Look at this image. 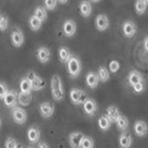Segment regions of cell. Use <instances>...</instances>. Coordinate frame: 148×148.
I'll return each instance as SVG.
<instances>
[{"label":"cell","mask_w":148,"mask_h":148,"mask_svg":"<svg viewBox=\"0 0 148 148\" xmlns=\"http://www.w3.org/2000/svg\"><path fill=\"white\" fill-rule=\"evenodd\" d=\"M51 95L54 101H61L64 99V89L61 77L58 75H54L50 81Z\"/></svg>","instance_id":"1"},{"label":"cell","mask_w":148,"mask_h":148,"mask_svg":"<svg viewBox=\"0 0 148 148\" xmlns=\"http://www.w3.org/2000/svg\"><path fill=\"white\" fill-rule=\"evenodd\" d=\"M66 64H67V71L69 73V75L72 79L77 78L80 75L82 68V62L79 59V57L75 56H72Z\"/></svg>","instance_id":"2"},{"label":"cell","mask_w":148,"mask_h":148,"mask_svg":"<svg viewBox=\"0 0 148 148\" xmlns=\"http://www.w3.org/2000/svg\"><path fill=\"white\" fill-rule=\"evenodd\" d=\"M88 95L86 94L85 91H83L81 88H73L69 91V99L70 101L75 105V106H80L84 103V101L88 99Z\"/></svg>","instance_id":"3"},{"label":"cell","mask_w":148,"mask_h":148,"mask_svg":"<svg viewBox=\"0 0 148 148\" xmlns=\"http://www.w3.org/2000/svg\"><path fill=\"white\" fill-rule=\"evenodd\" d=\"M27 77L29 78V80L31 83L32 91H40L45 88V85H46L45 81L41 76H39L37 74H36L34 72H29L28 74Z\"/></svg>","instance_id":"4"},{"label":"cell","mask_w":148,"mask_h":148,"mask_svg":"<svg viewBox=\"0 0 148 148\" xmlns=\"http://www.w3.org/2000/svg\"><path fill=\"white\" fill-rule=\"evenodd\" d=\"M11 117L13 121L19 125H23L27 121V113L25 109L21 107H14L11 108Z\"/></svg>","instance_id":"5"},{"label":"cell","mask_w":148,"mask_h":148,"mask_svg":"<svg viewBox=\"0 0 148 148\" xmlns=\"http://www.w3.org/2000/svg\"><path fill=\"white\" fill-rule=\"evenodd\" d=\"M121 30L123 36L127 38H132L137 33V25L132 20H127L122 23Z\"/></svg>","instance_id":"6"},{"label":"cell","mask_w":148,"mask_h":148,"mask_svg":"<svg viewBox=\"0 0 148 148\" xmlns=\"http://www.w3.org/2000/svg\"><path fill=\"white\" fill-rule=\"evenodd\" d=\"M95 25L97 30L103 32L109 28L110 21L107 15L105 14H99L96 16L95 19Z\"/></svg>","instance_id":"7"},{"label":"cell","mask_w":148,"mask_h":148,"mask_svg":"<svg viewBox=\"0 0 148 148\" xmlns=\"http://www.w3.org/2000/svg\"><path fill=\"white\" fill-rule=\"evenodd\" d=\"M134 131L137 137L143 138L146 137L148 134V125L144 121L138 120L134 124Z\"/></svg>","instance_id":"8"},{"label":"cell","mask_w":148,"mask_h":148,"mask_svg":"<svg viewBox=\"0 0 148 148\" xmlns=\"http://www.w3.org/2000/svg\"><path fill=\"white\" fill-rule=\"evenodd\" d=\"M83 111L88 116H94L98 109V105L95 100L92 98H88L82 104Z\"/></svg>","instance_id":"9"},{"label":"cell","mask_w":148,"mask_h":148,"mask_svg":"<svg viewBox=\"0 0 148 148\" xmlns=\"http://www.w3.org/2000/svg\"><path fill=\"white\" fill-rule=\"evenodd\" d=\"M86 135L82 132H73L69 135V144L71 148H81L82 142Z\"/></svg>","instance_id":"10"},{"label":"cell","mask_w":148,"mask_h":148,"mask_svg":"<svg viewBox=\"0 0 148 148\" xmlns=\"http://www.w3.org/2000/svg\"><path fill=\"white\" fill-rule=\"evenodd\" d=\"M39 112L42 117L49 118L54 114L55 106L49 101H43L39 105Z\"/></svg>","instance_id":"11"},{"label":"cell","mask_w":148,"mask_h":148,"mask_svg":"<svg viewBox=\"0 0 148 148\" xmlns=\"http://www.w3.org/2000/svg\"><path fill=\"white\" fill-rule=\"evenodd\" d=\"M36 58H37L38 62L42 63V64H45V63L49 62L50 58H51V52L45 46L39 47L37 49V50H36Z\"/></svg>","instance_id":"12"},{"label":"cell","mask_w":148,"mask_h":148,"mask_svg":"<svg viewBox=\"0 0 148 148\" xmlns=\"http://www.w3.org/2000/svg\"><path fill=\"white\" fill-rule=\"evenodd\" d=\"M133 137L128 131L121 132L118 138L119 147L121 148H131L133 145Z\"/></svg>","instance_id":"13"},{"label":"cell","mask_w":148,"mask_h":148,"mask_svg":"<svg viewBox=\"0 0 148 148\" xmlns=\"http://www.w3.org/2000/svg\"><path fill=\"white\" fill-rule=\"evenodd\" d=\"M76 23L72 19L66 20L62 24V30L63 34L67 37H72L76 33Z\"/></svg>","instance_id":"14"},{"label":"cell","mask_w":148,"mask_h":148,"mask_svg":"<svg viewBox=\"0 0 148 148\" xmlns=\"http://www.w3.org/2000/svg\"><path fill=\"white\" fill-rule=\"evenodd\" d=\"M10 42L15 48H20L24 42V35L20 29H15L10 33Z\"/></svg>","instance_id":"15"},{"label":"cell","mask_w":148,"mask_h":148,"mask_svg":"<svg viewBox=\"0 0 148 148\" xmlns=\"http://www.w3.org/2000/svg\"><path fill=\"white\" fill-rule=\"evenodd\" d=\"M17 93L15 90H9L4 95L3 101V104L10 108H13L17 104Z\"/></svg>","instance_id":"16"},{"label":"cell","mask_w":148,"mask_h":148,"mask_svg":"<svg viewBox=\"0 0 148 148\" xmlns=\"http://www.w3.org/2000/svg\"><path fill=\"white\" fill-rule=\"evenodd\" d=\"M85 80H86L87 86L91 89H95L100 83V79L98 77V75L96 72H94V71L88 72L86 75Z\"/></svg>","instance_id":"17"},{"label":"cell","mask_w":148,"mask_h":148,"mask_svg":"<svg viewBox=\"0 0 148 148\" xmlns=\"http://www.w3.org/2000/svg\"><path fill=\"white\" fill-rule=\"evenodd\" d=\"M27 137L31 144H36L39 141L41 137V131L36 126H31L27 131Z\"/></svg>","instance_id":"18"},{"label":"cell","mask_w":148,"mask_h":148,"mask_svg":"<svg viewBox=\"0 0 148 148\" xmlns=\"http://www.w3.org/2000/svg\"><path fill=\"white\" fill-rule=\"evenodd\" d=\"M79 11H80V14L82 16H83L85 18L89 17L93 11V7H92L91 3L87 0L82 1L79 4Z\"/></svg>","instance_id":"19"},{"label":"cell","mask_w":148,"mask_h":148,"mask_svg":"<svg viewBox=\"0 0 148 148\" xmlns=\"http://www.w3.org/2000/svg\"><path fill=\"white\" fill-rule=\"evenodd\" d=\"M127 81H128L129 85L131 87H133L134 85H135L139 82H144V77L140 71L134 69V70L130 71L129 74L127 75Z\"/></svg>","instance_id":"20"},{"label":"cell","mask_w":148,"mask_h":148,"mask_svg":"<svg viewBox=\"0 0 148 148\" xmlns=\"http://www.w3.org/2000/svg\"><path fill=\"white\" fill-rule=\"evenodd\" d=\"M122 114L121 113L120 109L118 108V107L111 105L109 107H108L107 110H106V115L110 119V121H112V123H114L117 121V120L120 118V116Z\"/></svg>","instance_id":"21"},{"label":"cell","mask_w":148,"mask_h":148,"mask_svg":"<svg viewBox=\"0 0 148 148\" xmlns=\"http://www.w3.org/2000/svg\"><path fill=\"white\" fill-rule=\"evenodd\" d=\"M112 121H110V119L106 115L103 114L101 115L99 119H98V127L100 128V130H101L102 132H107L110 129L111 126H112Z\"/></svg>","instance_id":"22"},{"label":"cell","mask_w":148,"mask_h":148,"mask_svg":"<svg viewBox=\"0 0 148 148\" xmlns=\"http://www.w3.org/2000/svg\"><path fill=\"white\" fill-rule=\"evenodd\" d=\"M71 56H72L71 52L67 47L62 46V47L59 48V49H58V58H59L61 62L66 64L68 62V61L70 59Z\"/></svg>","instance_id":"23"},{"label":"cell","mask_w":148,"mask_h":148,"mask_svg":"<svg viewBox=\"0 0 148 148\" xmlns=\"http://www.w3.org/2000/svg\"><path fill=\"white\" fill-rule=\"evenodd\" d=\"M32 101V95L31 93L26 94V93H18L17 95V102L22 107H27L29 106Z\"/></svg>","instance_id":"24"},{"label":"cell","mask_w":148,"mask_h":148,"mask_svg":"<svg viewBox=\"0 0 148 148\" xmlns=\"http://www.w3.org/2000/svg\"><path fill=\"white\" fill-rule=\"evenodd\" d=\"M97 75L100 82L102 83H106L110 79V71L106 66H100L97 70Z\"/></svg>","instance_id":"25"},{"label":"cell","mask_w":148,"mask_h":148,"mask_svg":"<svg viewBox=\"0 0 148 148\" xmlns=\"http://www.w3.org/2000/svg\"><path fill=\"white\" fill-rule=\"evenodd\" d=\"M115 125L119 131H121V132L127 131L128 127H129V120L127 116L121 114L120 116V118L117 120V121L115 122Z\"/></svg>","instance_id":"26"},{"label":"cell","mask_w":148,"mask_h":148,"mask_svg":"<svg viewBox=\"0 0 148 148\" xmlns=\"http://www.w3.org/2000/svg\"><path fill=\"white\" fill-rule=\"evenodd\" d=\"M29 25L32 31H37L42 28V22L40 19H38L36 16L32 15L29 18Z\"/></svg>","instance_id":"27"},{"label":"cell","mask_w":148,"mask_h":148,"mask_svg":"<svg viewBox=\"0 0 148 148\" xmlns=\"http://www.w3.org/2000/svg\"><path fill=\"white\" fill-rule=\"evenodd\" d=\"M147 5L144 0H136L134 3V10L137 15L142 16L146 13L147 10Z\"/></svg>","instance_id":"28"},{"label":"cell","mask_w":148,"mask_h":148,"mask_svg":"<svg viewBox=\"0 0 148 148\" xmlns=\"http://www.w3.org/2000/svg\"><path fill=\"white\" fill-rule=\"evenodd\" d=\"M19 88H20V92H22V93H26V94L31 93V91H32L31 83L27 76L23 77L21 80V82L19 83Z\"/></svg>","instance_id":"29"},{"label":"cell","mask_w":148,"mask_h":148,"mask_svg":"<svg viewBox=\"0 0 148 148\" xmlns=\"http://www.w3.org/2000/svg\"><path fill=\"white\" fill-rule=\"evenodd\" d=\"M33 15L36 16L38 19H40L42 23L47 19V16H48L47 10L44 7H42V6H37L35 9Z\"/></svg>","instance_id":"30"},{"label":"cell","mask_w":148,"mask_h":148,"mask_svg":"<svg viewBox=\"0 0 148 148\" xmlns=\"http://www.w3.org/2000/svg\"><path fill=\"white\" fill-rule=\"evenodd\" d=\"M120 69H121V63L117 60H112L108 64V69L110 73L115 74L120 70Z\"/></svg>","instance_id":"31"},{"label":"cell","mask_w":148,"mask_h":148,"mask_svg":"<svg viewBox=\"0 0 148 148\" xmlns=\"http://www.w3.org/2000/svg\"><path fill=\"white\" fill-rule=\"evenodd\" d=\"M94 147H95L94 140L89 136H85L82 142L81 148H94Z\"/></svg>","instance_id":"32"},{"label":"cell","mask_w":148,"mask_h":148,"mask_svg":"<svg viewBox=\"0 0 148 148\" xmlns=\"http://www.w3.org/2000/svg\"><path fill=\"white\" fill-rule=\"evenodd\" d=\"M9 26V19L4 15H0V31L3 32Z\"/></svg>","instance_id":"33"},{"label":"cell","mask_w":148,"mask_h":148,"mask_svg":"<svg viewBox=\"0 0 148 148\" xmlns=\"http://www.w3.org/2000/svg\"><path fill=\"white\" fill-rule=\"evenodd\" d=\"M43 4L47 10H53L56 7L57 0H43Z\"/></svg>","instance_id":"34"},{"label":"cell","mask_w":148,"mask_h":148,"mask_svg":"<svg viewBox=\"0 0 148 148\" xmlns=\"http://www.w3.org/2000/svg\"><path fill=\"white\" fill-rule=\"evenodd\" d=\"M4 148H18V144H17L16 140L14 138L9 137L5 140Z\"/></svg>","instance_id":"35"},{"label":"cell","mask_w":148,"mask_h":148,"mask_svg":"<svg viewBox=\"0 0 148 148\" xmlns=\"http://www.w3.org/2000/svg\"><path fill=\"white\" fill-rule=\"evenodd\" d=\"M132 88H133L134 91L136 94H142V93L145 91L146 86H145L144 82H139V83L134 85Z\"/></svg>","instance_id":"36"},{"label":"cell","mask_w":148,"mask_h":148,"mask_svg":"<svg viewBox=\"0 0 148 148\" xmlns=\"http://www.w3.org/2000/svg\"><path fill=\"white\" fill-rule=\"evenodd\" d=\"M9 91L6 84L4 82H0V100H3L4 95L7 94V92Z\"/></svg>","instance_id":"37"},{"label":"cell","mask_w":148,"mask_h":148,"mask_svg":"<svg viewBox=\"0 0 148 148\" xmlns=\"http://www.w3.org/2000/svg\"><path fill=\"white\" fill-rule=\"evenodd\" d=\"M143 47H144L145 50L148 53V36H147L143 40Z\"/></svg>","instance_id":"38"},{"label":"cell","mask_w":148,"mask_h":148,"mask_svg":"<svg viewBox=\"0 0 148 148\" xmlns=\"http://www.w3.org/2000/svg\"><path fill=\"white\" fill-rule=\"evenodd\" d=\"M37 148H49V145H48L46 142L42 141V142H40V143L38 144Z\"/></svg>","instance_id":"39"},{"label":"cell","mask_w":148,"mask_h":148,"mask_svg":"<svg viewBox=\"0 0 148 148\" xmlns=\"http://www.w3.org/2000/svg\"><path fill=\"white\" fill-rule=\"evenodd\" d=\"M68 1L69 0H57V2H59L60 3H62V4H65V3H68Z\"/></svg>","instance_id":"40"},{"label":"cell","mask_w":148,"mask_h":148,"mask_svg":"<svg viewBox=\"0 0 148 148\" xmlns=\"http://www.w3.org/2000/svg\"><path fill=\"white\" fill-rule=\"evenodd\" d=\"M91 2H93V3H99L101 0H90Z\"/></svg>","instance_id":"41"},{"label":"cell","mask_w":148,"mask_h":148,"mask_svg":"<svg viewBox=\"0 0 148 148\" xmlns=\"http://www.w3.org/2000/svg\"><path fill=\"white\" fill-rule=\"evenodd\" d=\"M144 1H145V3H147V5L148 6V0H144Z\"/></svg>","instance_id":"42"},{"label":"cell","mask_w":148,"mask_h":148,"mask_svg":"<svg viewBox=\"0 0 148 148\" xmlns=\"http://www.w3.org/2000/svg\"><path fill=\"white\" fill-rule=\"evenodd\" d=\"M1 126H2V120H1V118H0V127H1Z\"/></svg>","instance_id":"43"},{"label":"cell","mask_w":148,"mask_h":148,"mask_svg":"<svg viewBox=\"0 0 148 148\" xmlns=\"http://www.w3.org/2000/svg\"><path fill=\"white\" fill-rule=\"evenodd\" d=\"M28 148H34V147H28Z\"/></svg>","instance_id":"44"},{"label":"cell","mask_w":148,"mask_h":148,"mask_svg":"<svg viewBox=\"0 0 148 148\" xmlns=\"http://www.w3.org/2000/svg\"><path fill=\"white\" fill-rule=\"evenodd\" d=\"M18 148H23V147H18Z\"/></svg>","instance_id":"45"}]
</instances>
